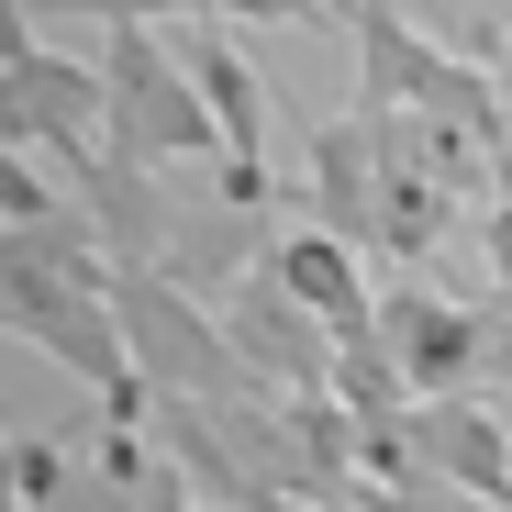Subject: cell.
I'll return each instance as SVG.
<instances>
[{
    "mask_svg": "<svg viewBox=\"0 0 512 512\" xmlns=\"http://www.w3.org/2000/svg\"><path fill=\"white\" fill-rule=\"evenodd\" d=\"M112 323H123L134 379H145L156 401H201V412L256 401V379L234 368V346H223L212 301H201V290H179L167 268H112Z\"/></svg>",
    "mask_w": 512,
    "mask_h": 512,
    "instance_id": "cell-1",
    "label": "cell"
},
{
    "mask_svg": "<svg viewBox=\"0 0 512 512\" xmlns=\"http://www.w3.org/2000/svg\"><path fill=\"white\" fill-rule=\"evenodd\" d=\"M101 101H112V156L145 167V179L156 167H190L201 145H223L201 90H190V67L156 45V23H112L101 34Z\"/></svg>",
    "mask_w": 512,
    "mask_h": 512,
    "instance_id": "cell-2",
    "label": "cell"
},
{
    "mask_svg": "<svg viewBox=\"0 0 512 512\" xmlns=\"http://www.w3.org/2000/svg\"><path fill=\"white\" fill-rule=\"evenodd\" d=\"M179 67H190V90L223 134V167L234 179H268V90H256V67L223 45V23H179Z\"/></svg>",
    "mask_w": 512,
    "mask_h": 512,
    "instance_id": "cell-3",
    "label": "cell"
},
{
    "mask_svg": "<svg viewBox=\"0 0 512 512\" xmlns=\"http://www.w3.org/2000/svg\"><path fill=\"white\" fill-rule=\"evenodd\" d=\"M268 279H279L323 334H368V312H379V290H368V268H357V245H334V234H290V245L268 256Z\"/></svg>",
    "mask_w": 512,
    "mask_h": 512,
    "instance_id": "cell-4",
    "label": "cell"
},
{
    "mask_svg": "<svg viewBox=\"0 0 512 512\" xmlns=\"http://www.w3.org/2000/svg\"><path fill=\"white\" fill-rule=\"evenodd\" d=\"M67 212H78V201H67V190L45 179V167L0 145V223H67Z\"/></svg>",
    "mask_w": 512,
    "mask_h": 512,
    "instance_id": "cell-5",
    "label": "cell"
},
{
    "mask_svg": "<svg viewBox=\"0 0 512 512\" xmlns=\"http://www.w3.org/2000/svg\"><path fill=\"white\" fill-rule=\"evenodd\" d=\"M334 12H357V0H212L201 23H334Z\"/></svg>",
    "mask_w": 512,
    "mask_h": 512,
    "instance_id": "cell-6",
    "label": "cell"
},
{
    "mask_svg": "<svg viewBox=\"0 0 512 512\" xmlns=\"http://www.w3.org/2000/svg\"><path fill=\"white\" fill-rule=\"evenodd\" d=\"M45 12H90V23L112 34V23H134V12H145V0H45Z\"/></svg>",
    "mask_w": 512,
    "mask_h": 512,
    "instance_id": "cell-7",
    "label": "cell"
},
{
    "mask_svg": "<svg viewBox=\"0 0 512 512\" xmlns=\"http://www.w3.org/2000/svg\"><path fill=\"white\" fill-rule=\"evenodd\" d=\"M190 512H223V501H190Z\"/></svg>",
    "mask_w": 512,
    "mask_h": 512,
    "instance_id": "cell-8",
    "label": "cell"
}]
</instances>
